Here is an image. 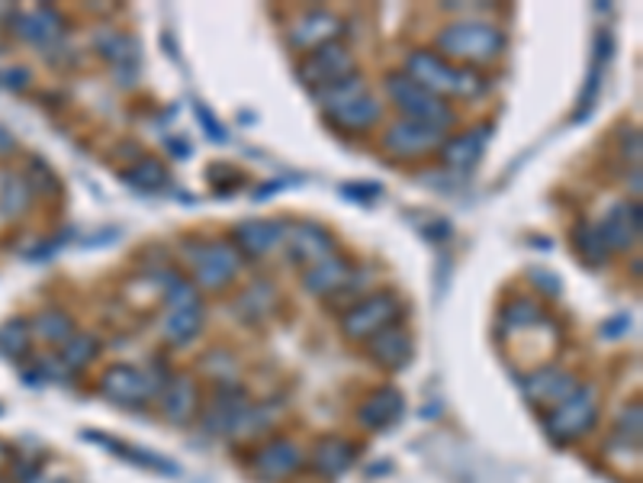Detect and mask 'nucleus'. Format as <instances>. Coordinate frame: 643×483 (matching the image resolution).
I'll use <instances>...</instances> for the list:
<instances>
[{
	"label": "nucleus",
	"instance_id": "nucleus-1",
	"mask_svg": "<svg viewBox=\"0 0 643 483\" xmlns=\"http://www.w3.org/2000/svg\"><path fill=\"white\" fill-rule=\"evenodd\" d=\"M406 75L422 85L425 91H432L435 97H458V100H476V97L486 94V78L476 72V68H463L448 62L445 55L438 52H428V49H415L409 59H406Z\"/></svg>",
	"mask_w": 643,
	"mask_h": 483
},
{
	"label": "nucleus",
	"instance_id": "nucleus-2",
	"mask_svg": "<svg viewBox=\"0 0 643 483\" xmlns=\"http://www.w3.org/2000/svg\"><path fill=\"white\" fill-rule=\"evenodd\" d=\"M438 49L448 55V62L473 68V65H492L505 52V33L486 20H454L438 33Z\"/></svg>",
	"mask_w": 643,
	"mask_h": 483
},
{
	"label": "nucleus",
	"instance_id": "nucleus-3",
	"mask_svg": "<svg viewBox=\"0 0 643 483\" xmlns=\"http://www.w3.org/2000/svg\"><path fill=\"white\" fill-rule=\"evenodd\" d=\"M316 97L322 103L325 119L335 129H342V132H364V129H370L380 119V113H383V106L376 103V97L370 94L361 75H351L342 85L325 88V91H319Z\"/></svg>",
	"mask_w": 643,
	"mask_h": 483
},
{
	"label": "nucleus",
	"instance_id": "nucleus-4",
	"mask_svg": "<svg viewBox=\"0 0 643 483\" xmlns=\"http://www.w3.org/2000/svg\"><path fill=\"white\" fill-rule=\"evenodd\" d=\"M206 322V306L200 300V290L193 281L181 275H171V284L165 290V316L162 332L171 345H187L193 335H200Z\"/></svg>",
	"mask_w": 643,
	"mask_h": 483
},
{
	"label": "nucleus",
	"instance_id": "nucleus-5",
	"mask_svg": "<svg viewBox=\"0 0 643 483\" xmlns=\"http://www.w3.org/2000/svg\"><path fill=\"white\" fill-rule=\"evenodd\" d=\"M187 262L193 268V281L203 290L229 288L242 268V255L232 242L219 239H193L184 245Z\"/></svg>",
	"mask_w": 643,
	"mask_h": 483
},
{
	"label": "nucleus",
	"instance_id": "nucleus-6",
	"mask_svg": "<svg viewBox=\"0 0 643 483\" xmlns=\"http://www.w3.org/2000/svg\"><path fill=\"white\" fill-rule=\"evenodd\" d=\"M386 94L412 123H425L438 132L454 126V110L441 97H435L422 85H415L409 75H386Z\"/></svg>",
	"mask_w": 643,
	"mask_h": 483
},
{
	"label": "nucleus",
	"instance_id": "nucleus-7",
	"mask_svg": "<svg viewBox=\"0 0 643 483\" xmlns=\"http://www.w3.org/2000/svg\"><path fill=\"white\" fill-rule=\"evenodd\" d=\"M402 313V300L393 290H376L361 296L358 303H351L342 316V332L355 342H370L376 332L396 326Z\"/></svg>",
	"mask_w": 643,
	"mask_h": 483
},
{
	"label": "nucleus",
	"instance_id": "nucleus-8",
	"mask_svg": "<svg viewBox=\"0 0 643 483\" xmlns=\"http://www.w3.org/2000/svg\"><path fill=\"white\" fill-rule=\"evenodd\" d=\"M351 75H358V62H355V52L345 42H325V46L306 52L303 62H299V81L306 88H312L316 94L342 85Z\"/></svg>",
	"mask_w": 643,
	"mask_h": 483
},
{
	"label": "nucleus",
	"instance_id": "nucleus-9",
	"mask_svg": "<svg viewBox=\"0 0 643 483\" xmlns=\"http://www.w3.org/2000/svg\"><path fill=\"white\" fill-rule=\"evenodd\" d=\"M599 419V396L592 386H579L566 403L553 406L548 412V435L560 445L582 438Z\"/></svg>",
	"mask_w": 643,
	"mask_h": 483
},
{
	"label": "nucleus",
	"instance_id": "nucleus-10",
	"mask_svg": "<svg viewBox=\"0 0 643 483\" xmlns=\"http://www.w3.org/2000/svg\"><path fill=\"white\" fill-rule=\"evenodd\" d=\"M158 381H152V374L132 368V365H113L103 378H100V390L110 403L126 406V409H142L149 406L158 393H162Z\"/></svg>",
	"mask_w": 643,
	"mask_h": 483
},
{
	"label": "nucleus",
	"instance_id": "nucleus-11",
	"mask_svg": "<svg viewBox=\"0 0 643 483\" xmlns=\"http://www.w3.org/2000/svg\"><path fill=\"white\" fill-rule=\"evenodd\" d=\"M441 145H445V132H438L425 123H412V119L396 123L383 136V149L396 158H422V155H428Z\"/></svg>",
	"mask_w": 643,
	"mask_h": 483
},
{
	"label": "nucleus",
	"instance_id": "nucleus-12",
	"mask_svg": "<svg viewBox=\"0 0 643 483\" xmlns=\"http://www.w3.org/2000/svg\"><path fill=\"white\" fill-rule=\"evenodd\" d=\"M641 223V203L625 200V203H615L595 229H599V236H602L608 252H625V249L638 245Z\"/></svg>",
	"mask_w": 643,
	"mask_h": 483
},
{
	"label": "nucleus",
	"instance_id": "nucleus-13",
	"mask_svg": "<svg viewBox=\"0 0 643 483\" xmlns=\"http://www.w3.org/2000/svg\"><path fill=\"white\" fill-rule=\"evenodd\" d=\"M283 242L290 245L293 262L303 265V268H312V265H319V262L335 255V239L316 223H299V226L286 229Z\"/></svg>",
	"mask_w": 643,
	"mask_h": 483
},
{
	"label": "nucleus",
	"instance_id": "nucleus-14",
	"mask_svg": "<svg viewBox=\"0 0 643 483\" xmlns=\"http://www.w3.org/2000/svg\"><path fill=\"white\" fill-rule=\"evenodd\" d=\"M303 468V452L293 442H268L265 448L255 452L252 458V471L255 478L265 483H280L286 481L290 474H296Z\"/></svg>",
	"mask_w": 643,
	"mask_h": 483
},
{
	"label": "nucleus",
	"instance_id": "nucleus-15",
	"mask_svg": "<svg viewBox=\"0 0 643 483\" xmlns=\"http://www.w3.org/2000/svg\"><path fill=\"white\" fill-rule=\"evenodd\" d=\"M576 390H579V381L569 371H563V368H538L525 381V396L535 406H548V409L566 403Z\"/></svg>",
	"mask_w": 643,
	"mask_h": 483
},
{
	"label": "nucleus",
	"instance_id": "nucleus-16",
	"mask_svg": "<svg viewBox=\"0 0 643 483\" xmlns=\"http://www.w3.org/2000/svg\"><path fill=\"white\" fill-rule=\"evenodd\" d=\"M286 239V226L280 219H248L242 226H235L232 245L239 249V255L245 258H261L271 249H277Z\"/></svg>",
	"mask_w": 643,
	"mask_h": 483
},
{
	"label": "nucleus",
	"instance_id": "nucleus-17",
	"mask_svg": "<svg viewBox=\"0 0 643 483\" xmlns=\"http://www.w3.org/2000/svg\"><path fill=\"white\" fill-rule=\"evenodd\" d=\"M342 29H345V23L335 16V13H329V10H312V13H306V16H299L296 23H293V29H290V42L296 46V49H319V46H325V42H338V36H342Z\"/></svg>",
	"mask_w": 643,
	"mask_h": 483
},
{
	"label": "nucleus",
	"instance_id": "nucleus-18",
	"mask_svg": "<svg viewBox=\"0 0 643 483\" xmlns=\"http://www.w3.org/2000/svg\"><path fill=\"white\" fill-rule=\"evenodd\" d=\"M351 281H355V268H351V262H345L338 255H332V258L303 271V288L316 293V296H329V300L345 293Z\"/></svg>",
	"mask_w": 643,
	"mask_h": 483
},
{
	"label": "nucleus",
	"instance_id": "nucleus-19",
	"mask_svg": "<svg viewBox=\"0 0 643 483\" xmlns=\"http://www.w3.org/2000/svg\"><path fill=\"white\" fill-rule=\"evenodd\" d=\"M248 406L252 403H248V396L239 386H219L216 403H213V409L206 416V429L213 435H239Z\"/></svg>",
	"mask_w": 643,
	"mask_h": 483
},
{
	"label": "nucleus",
	"instance_id": "nucleus-20",
	"mask_svg": "<svg viewBox=\"0 0 643 483\" xmlns=\"http://www.w3.org/2000/svg\"><path fill=\"white\" fill-rule=\"evenodd\" d=\"M415 355V345H412V335L399 326H389L383 332H376L370 339V358L389 371H402Z\"/></svg>",
	"mask_w": 643,
	"mask_h": 483
},
{
	"label": "nucleus",
	"instance_id": "nucleus-21",
	"mask_svg": "<svg viewBox=\"0 0 643 483\" xmlns=\"http://www.w3.org/2000/svg\"><path fill=\"white\" fill-rule=\"evenodd\" d=\"M402 412H406V399H402V393H399L396 386H383V390L370 393L368 399L361 403V409H358V422H361L364 429L380 432V429H389L393 422H399V419H402Z\"/></svg>",
	"mask_w": 643,
	"mask_h": 483
},
{
	"label": "nucleus",
	"instance_id": "nucleus-22",
	"mask_svg": "<svg viewBox=\"0 0 643 483\" xmlns=\"http://www.w3.org/2000/svg\"><path fill=\"white\" fill-rule=\"evenodd\" d=\"M13 29H16V36H23L33 46H49L62 36V20L49 7H29L13 16Z\"/></svg>",
	"mask_w": 643,
	"mask_h": 483
},
{
	"label": "nucleus",
	"instance_id": "nucleus-23",
	"mask_svg": "<svg viewBox=\"0 0 643 483\" xmlns=\"http://www.w3.org/2000/svg\"><path fill=\"white\" fill-rule=\"evenodd\" d=\"M486 142H489V126L466 129V132H460V136L448 139V142L441 145V158H445V165H448V168H454V171H466V168H473V165L483 158Z\"/></svg>",
	"mask_w": 643,
	"mask_h": 483
},
{
	"label": "nucleus",
	"instance_id": "nucleus-24",
	"mask_svg": "<svg viewBox=\"0 0 643 483\" xmlns=\"http://www.w3.org/2000/svg\"><path fill=\"white\" fill-rule=\"evenodd\" d=\"M162 409L178 425L190 422V416L196 412V386H193V378H187V374L168 378L165 386H162Z\"/></svg>",
	"mask_w": 643,
	"mask_h": 483
},
{
	"label": "nucleus",
	"instance_id": "nucleus-25",
	"mask_svg": "<svg viewBox=\"0 0 643 483\" xmlns=\"http://www.w3.org/2000/svg\"><path fill=\"white\" fill-rule=\"evenodd\" d=\"M355 461H358V448L345 438H325L312 455L316 471L325 474V478H342Z\"/></svg>",
	"mask_w": 643,
	"mask_h": 483
},
{
	"label": "nucleus",
	"instance_id": "nucleus-26",
	"mask_svg": "<svg viewBox=\"0 0 643 483\" xmlns=\"http://www.w3.org/2000/svg\"><path fill=\"white\" fill-rule=\"evenodd\" d=\"M608 52H612V36H608V33H599V39H595V65H592V72H589V85H586V94H582V110L573 116L576 123L586 119V116L595 110L599 88H602V75H605V65H608V59H612Z\"/></svg>",
	"mask_w": 643,
	"mask_h": 483
},
{
	"label": "nucleus",
	"instance_id": "nucleus-27",
	"mask_svg": "<svg viewBox=\"0 0 643 483\" xmlns=\"http://www.w3.org/2000/svg\"><path fill=\"white\" fill-rule=\"evenodd\" d=\"M91 438L97 445L110 448L113 455L126 458V461H136V465H142V468H155V471H162V474H178V468H175L171 461H165V458H158V455H152V452H136V448L116 445L113 438H106V435H100V432H91Z\"/></svg>",
	"mask_w": 643,
	"mask_h": 483
},
{
	"label": "nucleus",
	"instance_id": "nucleus-28",
	"mask_svg": "<svg viewBox=\"0 0 643 483\" xmlns=\"http://www.w3.org/2000/svg\"><path fill=\"white\" fill-rule=\"evenodd\" d=\"M123 181H129L132 188H145V191H158L168 185V171L158 158H142L136 168L123 171Z\"/></svg>",
	"mask_w": 643,
	"mask_h": 483
},
{
	"label": "nucleus",
	"instance_id": "nucleus-29",
	"mask_svg": "<svg viewBox=\"0 0 643 483\" xmlns=\"http://www.w3.org/2000/svg\"><path fill=\"white\" fill-rule=\"evenodd\" d=\"M36 332H39V339H46L49 345H68L72 335H75V322H72L65 313L49 309V313H42V316L36 319Z\"/></svg>",
	"mask_w": 643,
	"mask_h": 483
},
{
	"label": "nucleus",
	"instance_id": "nucleus-30",
	"mask_svg": "<svg viewBox=\"0 0 643 483\" xmlns=\"http://www.w3.org/2000/svg\"><path fill=\"white\" fill-rule=\"evenodd\" d=\"M0 348H3L7 358H16V361L26 358V352L33 348V335H29L26 319H13V322L3 326V332H0Z\"/></svg>",
	"mask_w": 643,
	"mask_h": 483
},
{
	"label": "nucleus",
	"instance_id": "nucleus-31",
	"mask_svg": "<svg viewBox=\"0 0 643 483\" xmlns=\"http://www.w3.org/2000/svg\"><path fill=\"white\" fill-rule=\"evenodd\" d=\"M97 348L100 345L93 335H72V342L62 345V371H81L85 365H91Z\"/></svg>",
	"mask_w": 643,
	"mask_h": 483
},
{
	"label": "nucleus",
	"instance_id": "nucleus-32",
	"mask_svg": "<svg viewBox=\"0 0 643 483\" xmlns=\"http://www.w3.org/2000/svg\"><path fill=\"white\" fill-rule=\"evenodd\" d=\"M576 249L582 252V258L589 265H605V258H608V249H605V242H602V236L592 223L576 226Z\"/></svg>",
	"mask_w": 643,
	"mask_h": 483
},
{
	"label": "nucleus",
	"instance_id": "nucleus-33",
	"mask_svg": "<svg viewBox=\"0 0 643 483\" xmlns=\"http://www.w3.org/2000/svg\"><path fill=\"white\" fill-rule=\"evenodd\" d=\"M502 319H505V326H538V322L544 319V313H541V306H538L535 300L518 296V300H512V303L502 309Z\"/></svg>",
	"mask_w": 643,
	"mask_h": 483
},
{
	"label": "nucleus",
	"instance_id": "nucleus-34",
	"mask_svg": "<svg viewBox=\"0 0 643 483\" xmlns=\"http://www.w3.org/2000/svg\"><path fill=\"white\" fill-rule=\"evenodd\" d=\"M628 445V452L634 448H641V406L634 403V409H625L621 412V422H618V432H615V438H612V445Z\"/></svg>",
	"mask_w": 643,
	"mask_h": 483
},
{
	"label": "nucleus",
	"instance_id": "nucleus-35",
	"mask_svg": "<svg viewBox=\"0 0 643 483\" xmlns=\"http://www.w3.org/2000/svg\"><path fill=\"white\" fill-rule=\"evenodd\" d=\"M196 113H200V119H203V123L209 126V136H213V139H222V142H226V129H222V126H216V123L209 119V113H206L203 106H196Z\"/></svg>",
	"mask_w": 643,
	"mask_h": 483
},
{
	"label": "nucleus",
	"instance_id": "nucleus-36",
	"mask_svg": "<svg viewBox=\"0 0 643 483\" xmlns=\"http://www.w3.org/2000/svg\"><path fill=\"white\" fill-rule=\"evenodd\" d=\"M7 149H13V136L0 129V152H7Z\"/></svg>",
	"mask_w": 643,
	"mask_h": 483
}]
</instances>
